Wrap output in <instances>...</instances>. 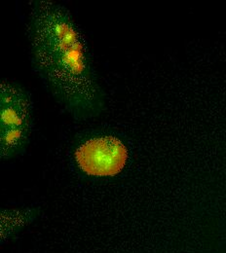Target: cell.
<instances>
[{
  "instance_id": "cell-5",
  "label": "cell",
  "mask_w": 226,
  "mask_h": 253,
  "mask_svg": "<svg viewBox=\"0 0 226 253\" xmlns=\"http://www.w3.org/2000/svg\"><path fill=\"white\" fill-rule=\"evenodd\" d=\"M37 214L35 209L2 211L1 212V229L6 233L8 230H14L17 227L29 223Z\"/></svg>"
},
{
  "instance_id": "cell-3",
  "label": "cell",
  "mask_w": 226,
  "mask_h": 253,
  "mask_svg": "<svg viewBox=\"0 0 226 253\" xmlns=\"http://www.w3.org/2000/svg\"><path fill=\"white\" fill-rule=\"evenodd\" d=\"M33 101L21 83L9 79L0 82V129L33 130Z\"/></svg>"
},
{
  "instance_id": "cell-4",
  "label": "cell",
  "mask_w": 226,
  "mask_h": 253,
  "mask_svg": "<svg viewBox=\"0 0 226 253\" xmlns=\"http://www.w3.org/2000/svg\"><path fill=\"white\" fill-rule=\"evenodd\" d=\"M32 130L0 129V158L2 161L23 154L31 139Z\"/></svg>"
},
{
  "instance_id": "cell-1",
  "label": "cell",
  "mask_w": 226,
  "mask_h": 253,
  "mask_svg": "<svg viewBox=\"0 0 226 253\" xmlns=\"http://www.w3.org/2000/svg\"><path fill=\"white\" fill-rule=\"evenodd\" d=\"M26 33L33 70L57 102L78 121L100 116L106 94L69 10L52 0H33Z\"/></svg>"
},
{
  "instance_id": "cell-2",
  "label": "cell",
  "mask_w": 226,
  "mask_h": 253,
  "mask_svg": "<svg viewBox=\"0 0 226 253\" xmlns=\"http://www.w3.org/2000/svg\"><path fill=\"white\" fill-rule=\"evenodd\" d=\"M80 169L92 176H114L125 168L128 149L113 135H100L87 139L74 153Z\"/></svg>"
}]
</instances>
